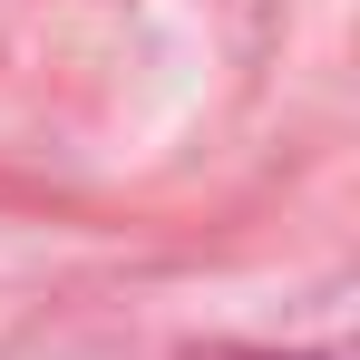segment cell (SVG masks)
Segmentation results:
<instances>
[{
    "mask_svg": "<svg viewBox=\"0 0 360 360\" xmlns=\"http://www.w3.org/2000/svg\"><path fill=\"white\" fill-rule=\"evenodd\" d=\"M214 360H263V351H214Z\"/></svg>",
    "mask_w": 360,
    "mask_h": 360,
    "instance_id": "1",
    "label": "cell"
}]
</instances>
